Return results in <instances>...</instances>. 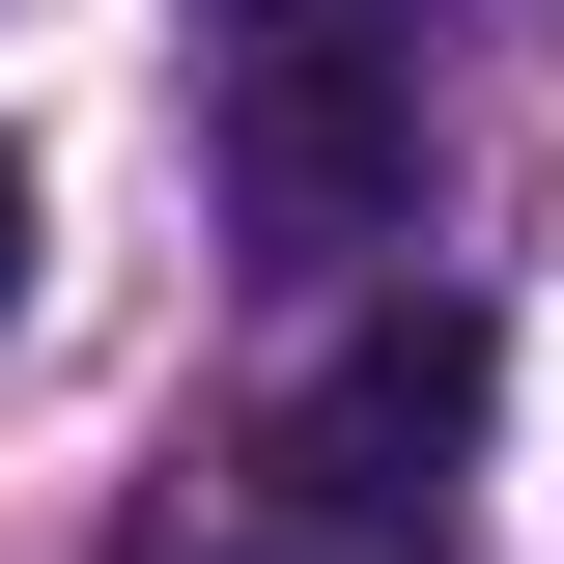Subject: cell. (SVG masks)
Segmentation results:
<instances>
[{
    "instance_id": "cell-5",
    "label": "cell",
    "mask_w": 564,
    "mask_h": 564,
    "mask_svg": "<svg viewBox=\"0 0 564 564\" xmlns=\"http://www.w3.org/2000/svg\"><path fill=\"white\" fill-rule=\"evenodd\" d=\"M0 311H29V170H0Z\"/></svg>"
},
{
    "instance_id": "cell-4",
    "label": "cell",
    "mask_w": 564,
    "mask_h": 564,
    "mask_svg": "<svg viewBox=\"0 0 564 564\" xmlns=\"http://www.w3.org/2000/svg\"><path fill=\"white\" fill-rule=\"evenodd\" d=\"M198 29H226V57H282V29H367V0H198Z\"/></svg>"
},
{
    "instance_id": "cell-3",
    "label": "cell",
    "mask_w": 564,
    "mask_h": 564,
    "mask_svg": "<svg viewBox=\"0 0 564 564\" xmlns=\"http://www.w3.org/2000/svg\"><path fill=\"white\" fill-rule=\"evenodd\" d=\"M113 564H311V536H254V508H141Z\"/></svg>"
},
{
    "instance_id": "cell-2",
    "label": "cell",
    "mask_w": 564,
    "mask_h": 564,
    "mask_svg": "<svg viewBox=\"0 0 564 564\" xmlns=\"http://www.w3.org/2000/svg\"><path fill=\"white\" fill-rule=\"evenodd\" d=\"M226 198H254L282 254H367V226L423 198V85L367 57V29H282V57L226 85Z\"/></svg>"
},
{
    "instance_id": "cell-1",
    "label": "cell",
    "mask_w": 564,
    "mask_h": 564,
    "mask_svg": "<svg viewBox=\"0 0 564 564\" xmlns=\"http://www.w3.org/2000/svg\"><path fill=\"white\" fill-rule=\"evenodd\" d=\"M480 395H508V339L452 311V282H395V311H367V339L282 395V536H311V564H452Z\"/></svg>"
}]
</instances>
